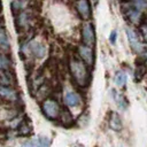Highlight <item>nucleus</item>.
Returning <instances> with one entry per match:
<instances>
[{
  "instance_id": "obj_1",
  "label": "nucleus",
  "mask_w": 147,
  "mask_h": 147,
  "mask_svg": "<svg viewBox=\"0 0 147 147\" xmlns=\"http://www.w3.org/2000/svg\"><path fill=\"white\" fill-rule=\"evenodd\" d=\"M69 68H70L71 76H72L75 83L78 86L84 87V86H86L88 84L90 75H88L87 65L84 63L83 60H79V59L74 57L70 61V63H69Z\"/></svg>"
},
{
  "instance_id": "obj_2",
  "label": "nucleus",
  "mask_w": 147,
  "mask_h": 147,
  "mask_svg": "<svg viewBox=\"0 0 147 147\" xmlns=\"http://www.w3.org/2000/svg\"><path fill=\"white\" fill-rule=\"evenodd\" d=\"M41 110H42L44 115L47 118H49V119H56L60 116L61 107H60L59 102L55 99L47 98L41 103Z\"/></svg>"
},
{
  "instance_id": "obj_3",
  "label": "nucleus",
  "mask_w": 147,
  "mask_h": 147,
  "mask_svg": "<svg viewBox=\"0 0 147 147\" xmlns=\"http://www.w3.org/2000/svg\"><path fill=\"white\" fill-rule=\"evenodd\" d=\"M82 39L84 45L93 47L94 42H95V33H94V29L93 25L91 23H85L82 28Z\"/></svg>"
},
{
  "instance_id": "obj_4",
  "label": "nucleus",
  "mask_w": 147,
  "mask_h": 147,
  "mask_svg": "<svg viewBox=\"0 0 147 147\" xmlns=\"http://www.w3.org/2000/svg\"><path fill=\"white\" fill-rule=\"evenodd\" d=\"M77 51H78V55L84 61V63L87 67H92L93 65V61H94V55H93L92 47L86 46V45H79Z\"/></svg>"
},
{
  "instance_id": "obj_5",
  "label": "nucleus",
  "mask_w": 147,
  "mask_h": 147,
  "mask_svg": "<svg viewBox=\"0 0 147 147\" xmlns=\"http://www.w3.org/2000/svg\"><path fill=\"white\" fill-rule=\"evenodd\" d=\"M125 32H126L127 40H129V42H130L131 48H132L136 53H141L142 49H144V46H142V44L140 42V40H139L138 34L136 33V31H133L131 28H126V29H125Z\"/></svg>"
},
{
  "instance_id": "obj_6",
  "label": "nucleus",
  "mask_w": 147,
  "mask_h": 147,
  "mask_svg": "<svg viewBox=\"0 0 147 147\" xmlns=\"http://www.w3.org/2000/svg\"><path fill=\"white\" fill-rule=\"evenodd\" d=\"M76 9L83 20L87 21L91 18V7H90V3L87 0H77Z\"/></svg>"
},
{
  "instance_id": "obj_7",
  "label": "nucleus",
  "mask_w": 147,
  "mask_h": 147,
  "mask_svg": "<svg viewBox=\"0 0 147 147\" xmlns=\"http://www.w3.org/2000/svg\"><path fill=\"white\" fill-rule=\"evenodd\" d=\"M28 48L36 57H42L46 53V47L38 41H30L28 44Z\"/></svg>"
},
{
  "instance_id": "obj_8",
  "label": "nucleus",
  "mask_w": 147,
  "mask_h": 147,
  "mask_svg": "<svg viewBox=\"0 0 147 147\" xmlns=\"http://www.w3.org/2000/svg\"><path fill=\"white\" fill-rule=\"evenodd\" d=\"M82 100L80 96L78 95V93L74 92V91H69L64 94V103L69 107H78L80 105Z\"/></svg>"
},
{
  "instance_id": "obj_9",
  "label": "nucleus",
  "mask_w": 147,
  "mask_h": 147,
  "mask_svg": "<svg viewBox=\"0 0 147 147\" xmlns=\"http://www.w3.org/2000/svg\"><path fill=\"white\" fill-rule=\"evenodd\" d=\"M0 96L3 100H7V101H16L17 100L16 92L14 90H11L9 86L0 85Z\"/></svg>"
},
{
  "instance_id": "obj_10",
  "label": "nucleus",
  "mask_w": 147,
  "mask_h": 147,
  "mask_svg": "<svg viewBox=\"0 0 147 147\" xmlns=\"http://www.w3.org/2000/svg\"><path fill=\"white\" fill-rule=\"evenodd\" d=\"M141 15H142V11L141 10H138V9H136L133 7L126 9V16L130 20V22L133 23V24H138L140 22Z\"/></svg>"
},
{
  "instance_id": "obj_11",
  "label": "nucleus",
  "mask_w": 147,
  "mask_h": 147,
  "mask_svg": "<svg viewBox=\"0 0 147 147\" xmlns=\"http://www.w3.org/2000/svg\"><path fill=\"white\" fill-rule=\"evenodd\" d=\"M113 98H114V100L116 101V105L118 106V108L119 109H126L127 108V105H129V102H127V100H126V98L122 94V93H119V92H116L115 90H113Z\"/></svg>"
},
{
  "instance_id": "obj_12",
  "label": "nucleus",
  "mask_w": 147,
  "mask_h": 147,
  "mask_svg": "<svg viewBox=\"0 0 147 147\" xmlns=\"http://www.w3.org/2000/svg\"><path fill=\"white\" fill-rule=\"evenodd\" d=\"M60 119H61V123L64 125V126H70V125H72V123H74V117H72V115H71V113L67 109V108H64V109H61V113H60Z\"/></svg>"
},
{
  "instance_id": "obj_13",
  "label": "nucleus",
  "mask_w": 147,
  "mask_h": 147,
  "mask_svg": "<svg viewBox=\"0 0 147 147\" xmlns=\"http://www.w3.org/2000/svg\"><path fill=\"white\" fill-rule=\"evenodd\" d=\"M109 126L114 131H119L122 129L121 117H119V115L117 113H111L110 118H109Z\"/></svg>"
},
{
  "instance_id": "obj_14",
  "label": "nucleus",
  "mask_w": 147,
  "mask_h": 147,
  "mask_svg": "<svg viewBox=\"0 0 147 147\" xmlns=\"http://www.w3.org/2000/svg\"><path fill=\"white\" fill-rule=\"evenodd\" d=\"M9 47H10V45H9V41H8L7 32L3 29V26L1 25L0 26V48L2 51H8Z\"/></svg>"
},
{
  "instance_id": "obj_15",
  "label": "nucleus",
  "mask_w": 147,
  "mask_h": 147,
  "mask_svg": "<svg viewBox=\"0 0 147 147\" xmlns=\"http://www.w3.org/2000/svg\"><path fill=\"white\" fill-rule=\"evenodd\" d=\"M31 133V126L26 119H23L17 126V134L18 136H29Z\"/></svg>"
},
{
  "instance_id": "obj_16",
  "label": "nucleus",
  "mask_w": 147,
  "mask_h": 147,
  "mask_svg": "<svg viewBox=\"0 0 147 147\" xmlns=\"http://www.w3.org/2000/svg\"><path fill=\"white\" fill-rule=\"evenodd\" d=\"M13 80H14L13 74H10V72H8V71H6V70H3V71L0 72V84H1V85H3V86H9V85H11Z\"/></svg>"
},
{
  "instance_id": "obj_17",
  "label": "nucleus",
  "mask_w": 147,
  "mask_h": 147,
  "mask_svg": "<svg viewBox=\"0 0 147 147\" xmlns=\"http://www.w3.org/2000/svg\"><path fill=\"white\" fill-rule=\"evenodd\" d=\"M114 82H115V84H116L117 86H119V87L124 86L125 83H126V76H125V74H124L123 71H118V72L115 75Z\"/></svg>"
},
{
  "instance_id": "obj_18",
  "label": "nucleus",
  "mask_w": 147,
  "mask_h": 147,
  "mask_svg": "<svg viewBox=\"0 0 147 147\" xmlns=\"http://www.w3.org/2000/svg\"><path fill=\"white\" fill-rule=\"evenodd\" d=\"M132 7L142 11L147 7V0H133L132 1Z\"/></svg>"
},
{
  "instance_id": "obj_19",
  "label": "nucleus",
  "mask_w": 147,
  "mask_h": 147,
  "mask_svg": "<svg viewBox=\"0 0 147 147\" xmlns=\"http://www.w3.org/2000/svg\"><path fill=\"white\" fill-rule=\"evenodd\" d=\"M51 142L47 137H40L38 140V147H49Z\"/></svg>"
},
{
  "instance_id": "obj_20",
  "label": "nucleus",
  "mask_w": 147,
  "mask_h": 147,
  "mask_svg": "<svg viewBox=\"0 0 147 147\" xmlns=\"http://www.w3.org/2000/svg\"><path fill=\"white\" fill-rule=\"evenodd\" d=\"M139 30H140V34L144 38V40L147 41V24H141Z\"/></svg>"
},
{
  "instance_id": "obj_21",
  "label": "nucleus",
  "mask_w": 147,
  "mask_h": 147,
  "mask_svg": "<svg viewBox=\"0 0 147 147\" xmlns=\"http://www.w3.org/2000/svg\"><path fill=\"white\" fill-rule=\"evenodd\" d=\"M0 67L2 69H7L8 68V60L2 55H0Z\"/></svg>"
},
{
  "instance_id": "obj_22",
  "label": "nucleus",
  "mask_w": 147,
  "mask_h": 147,
  "mask_svg": "<svg viewBox=\"0 0 147 147\" xmlns=\"http://www.w3.org/2000/svg\"><path fill=\"white\" fill-rule=\"evenodd\" d=\"M21 147H36V142H34V140H28L24 144H22Z\"/></svg>"
},
{
  "instance_id": "obj_23",
  "label": "nucleus",
  "mask_w": 147,
  "mask_h": 147,
  "mask_svg": "<svg viewBox=\"0 0 147 147\" xmlns=\"http://www.w3.org/2000/svg\"><path fill=\"white\" fill-rule=\"evenodd\" d=\"M109 40H110L111 44H115V41H116V31H115V30L111 31V33H110V36H109Z\"/></svg>"
},
{
  "instance_id": "obj_24",
  "label": "nucleus",
  "mask_w": 147,
  "mask_h": 147,
  "mask_svg": "<svg viewBox=\"0 0 147 147\" xmlns=\"http://www.w3.org/2000/svg\"><path fill=\"white\" fill-rule=\"evenodd\" d=\"M92 3H93V6L95 7V6L99 3V0H92Z\"/></svg>"
},
{
  "instance_id": "obj_25",
  "label": "nucleus",
  "mask_w": 147,
  "mask_h": 147,
  "mask_svg": "<svg viewBox=\"0 0 147 147\" xmlns=\"http://www.w3.org/2000/svg\"><path fill=\"white\" fill-rule=\"evenodd\" d=\"M1 8H2V5H1V0H0V11H1Z\"/></svg>"
},
{
  "instance_id": "obj_26",
  "label": "nucleus",
  "mask_w": 147,
  "mask_h": 147,
  "mask_svg": "<svg viewBox=\"0 0 147 147\" xmlns=\"http://www.w3.org/2000/svg\"><path fill=\"white\" fill-rule=\"evenodd\" d=\"M146 64H147V59H146Z\"/></svg>"
},
{
  "instance_id": "obj_27",
  "label": "nucleus",
  "mask_w": 147,
  "mask_h": 147,
  "mask_svg": "<svg viewBox=\"0 0 147 147\" xmlns=\"http://www.w3.org/2000/svg\"><path fill=\"white\" fill-rule=\"evenodd\" d=\"M77 147H82V146H77Z\"/></svg>"
}]
</instances>
